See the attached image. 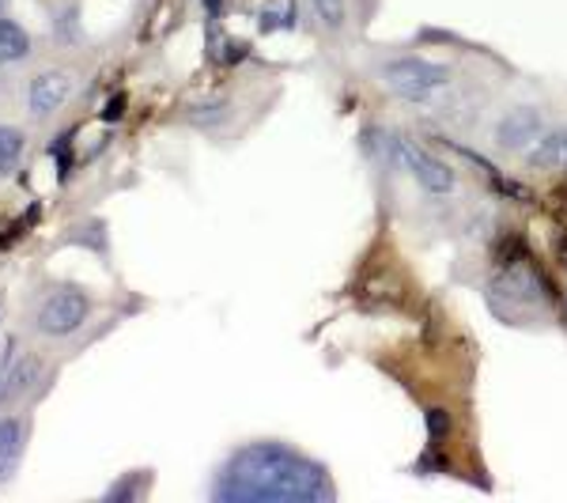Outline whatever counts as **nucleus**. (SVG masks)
Segmentation results:
<instances>
[{"label":"nucleus","mask_w":567,"mask_h":503,"mask_svg":"<svg viewBox=\"0 0 567 503\" xmlns=\"http://www.w3.org/2000/svg\"><path fill=\"white\" fill-rule=\"evenodd\" d=\"M488 299L503 318H518V315H526V310H537L542 304H548V288L526 261H511L492 277Z\"/></svg>","instance_id":"20e7f679"},{"label":"nucleus","mask_w":567,"mask_h":503,"mask_svg":"<svg viewBox=\"0 0 567 503\" xmlns=\"http://www.w3.org/2000/svg\"><path fill=\"white\" fill-rule=\"evenodd\" d=\"M333 496L326 465L277 439L239 446L213 481L219 503H333Z\"/></svg>","instance_id":"f257e3e1"},{"label":"nucleus","mask_w":567,"mask_h":503,"mask_svg":"<svg viewBox=\"0 0 567 503\" xmlns=\"http://www.w3.org/2000/svg\"><path fill=\"white\" fill-rule=\"evenodd\" d=\"M23 439H27V428L20 417H0V484L20 470Z\"/></svg>","instance_id":"6e6552de"},{"label":"nucleus","mask_w":567,"mask_h":503,"mask_svg":"<svg viewBox=\"0 0 567 503\" xmlns=\"http://www.w3.org/2000/svg\"><path fill=\"white\" fill-rule=\"evenodd\" d=\"M564 265H567V243H564Z\"/></svg>","instance_id":"f3484780"},{"label":"nucleus","mask_w":567,"mask_h":503,"mask_svg":"<svg viewBox=\"0 0 567 503\" xmlns=\"http://www.w3.org/2000/svg\"><path fill=\"white\" fill-rule=\"evenodd\" d=\"M310 4H315V16L322 20V27H329V31H341L344 27V16H349L344 0H310Z\"/></svg>","instance_id":"ddd939ff"},{"label":"nucleus","mask_w":567,"mask_h":503,"mask_svg":"<svg viewBox=\"0 0 567 503\" xmlns=\"http://www.w3.org/2000/svg\"><path fill=\"white\" fill-rule=\"evenodd\" d=\"M386 152H390V160L398 163V167L405 171V175L413 178L420 189H424V194L451 197L454 186H458V175H454V167H446L439 155L427 152L424 144H416L413 136L386 133Z\"/></svg>","instance_id":"7ed1b4c3"},{"label":"nucleus","mask_w":567,"mask_h":503,"mask_svg":"<svg viewBox=\"0 0 567 503\" xmlns=\"http://www.w3.org/2000/svg\"><path fill=\"white\" fill-rule=\"evenodd\" d=\"M27 53H31V34H27L20 23H12V20L0 16V65L23 61Z\"/></svg>","instance_id":"9d476101"},{"label":"nucleus","mask_w":567,"mask_h":503,"mask_svg":"<svg viewBox=\"0 0 567 503\" xmlns=\"http://www.w3.org/2000/svg\"><path fill=\"white\" fill-rule=\"evenodd\" d=\"M91 315V299L80 288H58L42 299L39 315H34V326L45 337H72L80 326L87 322Z\"/></svg>","instance_id":"39448f33"},{"label":"nucleus","mask_w":567,"mask_h":503,"mask_svg":"<svg viewBox=\"0 0 567 503\" xmlns=\"http://www.w3.org/2000/svg\"><path fill=\"white\" fill-rule=\"evenodd\" d=\"M72 133L58 136V144L50 148V155H58V167H61V178H69V167H72Z\"/></svg>","instance_id":"4468645a"},{"label":"nucleus","mask_w":567,"mask_h":503,"mask_svg":"<svg viewBox=\"0 0 567 503\" xmlns=\"http://www.w3.org/2000/svg\"><path fill=\"white\" fill-rule=\"evenodd\" d=\"M23 144H27L23 130L0 125V178H8L16 171V163H20V155H23Z\"/></svg>","instance_id":"9b49d317"},{"label":"nucleus","mask_w":567,"mask_h":503,"mask_svg":"<svg viewBox=\"0 0 567 503\" xmlns=\"http://www.w3.org/2000/svg\"><path fill=\"white\" fill-rule=\"evenodd\" d=\"M379 84L413 106H432L435 99L451 88V69L409 53V58H390L386 65L379 69Z\"/></svg>","instance_id":"f03ea898"},{"label":"nucleus","mask_w":567,"mask_h":503,"mask_svg":"<svg viewBox=\"0 0 567 503\" xmlns=\"http://www.w3.org/2000/svg\"><path fill=\"white\" fill-rule=\"evenodd\" d=\"M205 8H208V20H216V16H219V0H205Z\"/></svg>","instance_id":"2eb2a0df"},{"label":"nucleus","mask_w":567,"mask_h":503,"mask_svg":"<svg viewBox=\"0 0 567 503\" xmlns=\"http://www.w3.org/2000/svg\"><path fill=\"white\" fill-rule=\"evenodd\" d=\"M526 163L534 171H567V125L545 133L534 148L526 152Z\"/></svg>","instance_id":"1a4fd4ad"},{"label":"nucleus","mask_w":567,"mask_h":503,"mask_svg":"<svg viewBox=\"0 0 567 503\" xmlns=\"http://www.w3.org/2000/svg\"><path fill=\"white\" fill-rule=\"evenodd\" d=\"M8 12V0H0V16H4Z\"/></svg>","instance_id":"dca6fc26"},{"label":"nucleus","mask_w":567,"mask_h":503,"mask_svg":"<svg viewBox=\"0 0 567 503\" xmlns=\"http://www.w3.org/2000/svg\"><path fill=\"white\" fill-rule=\"evenodd\" d=\"M545 136L542 106H515L496 122V144L507 152H529Z\"/></svg>","instance_id":"423d86ee"},{"label":"nucleus","mask_w":567,"mask_h":503,"mask_svg":"<svg viewBox=\"0 0 567 503\" xmlns=\"http://www.w3.org/2000/svg\"><path fill=\"white\" fill-rule=\"evenodd\" d=\"M69 99H72V76L61 69L39 72V76L31 80V88H27V106H31L34 117L53 114V110H61Z\"/></svg>","instance_id":"0eeeda50"},{"label":"nucleus","mask_w":567,"mask_h":503,"mask_svg":"<svg viewBox=\"0 0 567 503\" xmlns=\"http://www.w3.org/2000/svg\"><path fill=\"white\" fill-rule=\"evenodd\" d=\"M258 27L265 34L269 31H291L296 27V4H265L258 12Z\"/></svg>","instance_id":"f8f14e48"}]
</instances>
